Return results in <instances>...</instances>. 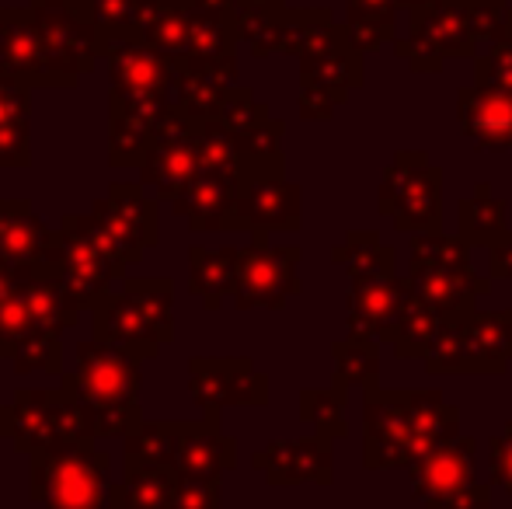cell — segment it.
Returning a JSON list of instances; mask_svg holds the SVG:
<instances>
[{"instance_id": "obj_15", "label": "cell", "mask_w": 512, "mask_h": 509, "mask_svg": "<svg viewBox=\"0 0 512 509\" xmlns=\"http://www.w3.org/2000/svg\"><path fill=\"white\" fill-rule=\"evenodd\" d=\"M450 509H488V492L485 489H471L457 499Z\"/></svg>"}, {"instance_id": "obj_16", "label": "cell", "mask_w": 512, "mask_h": 509, "mask_svg": "<svg viewBox=\"0 0 512 509\" xmlns=\"http://www.w3.org/2000/svg\"><path fill=\"white\" fill-rule=\"evenodd\" d=\"M258 4H265V0H258Z\"/></svg>"}, {"instance_id": "obj_8", "label": "cell", "mask_w": 512, "mask_h": 509, "mask_svg": "<svg viewBox=\"0 0 512 509\" xmlns=\"http://www.w3.org/2000/svg\"><path fill=\"white\" fill-rule=\"evenodd\" d=\"M269 461H283L272 468V482H331V457L321 440H300L290 447H269Z\"/></svg>"}, {"instance_id": "obj_1", "label": "cell", "mask_w": 512, "mask_h": 509, "mask_svg": "<svg viewBox=\"0 0 512 509\" xmlns=\"http://www.w3.org/2000/svg\"><path fill=\"white\" fill-rule=\"evenodd\" d=\"M457 433V415L436 391H405L398 398L366 394V464L391 468L429 454L436 443Z\"/></svg>"}, {"instance_id": "obj_3", "label": "cell", "mask_w": 512, "mask_h": 509, "mask_svg": "<svg viewBox=\"0 0 512 509\" xmlns=\"http://www.w3.org/2000/svg\"><path fill=\"white\" fill-rule=\"evenodd\" d=\"M478 290H488L478 283L467 265V255L453 241H418L411 258V293L432 311H467L471 297Z\"/></svg>"}, {"instance_id": "obj_9", "label": "cell", "mask_w": 512, "mask_h": 509, "mask_svg": "<svg viewBox=\"0 0 512 509\" xmlns=\"http://www.w3.org/2000/svg\"><path fill=\"white\" fill-rule=\"evenodd\" d=\"M49 509H98L95 471L84 461H56L53 464V492H46Z\"/></svg>"}, {"instance_id": "obj_10", "label": "cell", "mask_w": 512, "mask_h": 509, "mask_svg": "<svg viewBox=\"0 0 512 509\" xmlns=\"http://www.w3.org/2000/svg\"><path fill=\"white\" fill-rule=\"evenodd\" d=\"M248 269H244V283L248 290H255V297L262 304H276L286 293V283H293L290 265L297 262V252H251Z\"/></svg>"}, {"instance_id": "obj_2", "label": "cell", "mask_w": 512, "mask_h": 509, "mask_svg": "<svg viewBox=\"0 0 512 509\" xmlns=\"http://www.w3.org/2000/svg\"><path fill=\"white\" fill-rule=\"evenodd\" d=\"M512 356V311L509 314H464L429 349L432 374H499Z\"/></svg>"}, {"instance_id": "obj_5", "label": "cell", "mask_w": 512, "mask_h": 509, "mask_svg": "<svg viewBox=\"0 0 512 509\" xmlns=\"http://www.w3.org/2000/svg\"><path fill=\"white\" fill-rule=\"evenodd\" d=\"M471 440H443L415 461V492L425 509H450L471 485Z\"/></svg>"}, {"instance_id": "obj_4", "label": "cell", "mask_w": 512, "mask_h": 509, "mask_svg": "<svg viewBox=\"0 0 512 509\" xmlns=\"http://www.w3.org/2000/svg\"><path fill=\"white\" fill-rule=\"evenodd\" d=\"M401 231H436L439 227V171L425 164L422 154H401L387 171L384 203Z\"/></svg>"}, {"instance_id": "obj_7", "label": "cell", "mask_w": 512, "mask_h": 509, "mask_svg": "<svg viewBox=\"0 0 512 509\" xmlns=\"http://www.w3.org/2000/svg\"><path fill=\"white\" fill-rule=\"evenodd\" d=\"M352 300V314H349V328L359 335H370L377 328L398 325L401 311H405V290L394 283L391 272H380L370 279H356L349 293Z\"/></svg>"}, {"instance_id": "obj_11", "label": "cell", "mask_w": 512, "mask_h": 509, "mask_svg": "<svg viewBox=\"0 0 512 509\" xmlns=\"http://www.w3.org/2000/svg\"><path fill=\"white\" fill-rule=\"evenodd\" d=\"M398 353L401 356H425L436 342V311L425 307L422 300H408L398 318Z\"/></svg>"}, {"instance_id": "obj_6", "label": "cell", "mask_w": 512, "mask_h": 509, "mask_svg": "<svg viewBox=\"0 0 512 509\" xmlns=\"http://www.w3.org/2000/svg\"><path fill=\"white\" fill-rule=\"evenodd\" d=\"M460 126L481 150L512 147V95L499 88H474L460 95Z\"/></svg>"}, {"instance_id": "obj_14", "label": "cell", "mask_w": 512, "mask_h": 509, "mask_svg": "<svg viewBox=\"0 0 512 509\" xmlns=\"http://www.w3.org/2000/svg\"><path fill=\"white\" fill-rule=\"evenodd\" d=\"M492 471H495V482L512 492V426L506 429V436H499L492 443Z\"/></svg>"}, {"instance_id": "obj_12", "label": "cell", "mask_w": 512, "mask_h": 509, "mask_svg": "<svg viewBox=\"0 0 512 509\" xmlns=\"http://www.w3.org/2000/svg\"><path fill=\"white\" fill-rule=\"evenodd\" d=\"M255 206V217L265 224H297V189L283 185H258L255 196L248 199Z\"/></svg>"}, {"instance_id": "obj_13", "label": "cell", "mask_w": 512, "mask_h": 509, "mask_svg": "<svg viewBox=\"0 0 512 509\" xmlns=\"http://www.w3.org/2000/svg\"><path fill=\"white\" fill-rule=\"evenodd\" d=\"M338 377L345 374V381L370 384L377 377V346H370L366 339H356L349 346H338Z\"/></svg>"}]
</instances>
